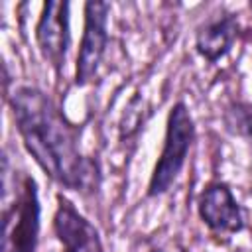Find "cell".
Segmentation results:
<instances>
[{
    "label": "cell",
    "mask_w": 252,
    "mask_h": 252,
    "mask_svg": "<svg viewBox=\"0 0 252 252\" xmlns=\"http://www.w3.org/2000/svg\"><path fill=\"white\" fill-rule=\"evenodd\" d=\"M2 252H35L39 234V201L33 177L26 175L12 205L4 207Z\"/></svg>",
    "instance_id": "3"
},
{
    "label": "cell",
    "mask_w": 252,
    "mask_h": 252,
    "mask_svg": "<svg viewBox=\"0 0 252 252\" xmlns=\"http://www.w3.org/2000/svg\"><path fill=\"white\" fill-rule=\"evenodd\" d=\"M108 2H87L85 4V32L81 49L77 55L75 85L83 87L91 83L100 67V61L108 43Z\"/></svg>",
    "instance_id": "4"
},
{
    "label": "cell",
    "mask_w": 252,
    "mask_h": 252,
    "mask_svg": "<svg viewBox=\"0 0 252 252\" xmlns=\"http://www.w3.org/2000/svg\"><path fill=\"white\" fill-rule=\"evenodd\" d=\"M10 108L26 150L59 185L89 193L98 187V165L79 150V128L55 102L35 87H20L10 96Z\"/></svg>",
    "instance_id": "1"
},
{
    "label": "cell",
    "mask_w": 252,
    "mask_h": 252,
    "mask_svg": "<svg viewBox=\"0 0 252 252\" xmlns=\"http://www.w3.org/2000/svg\"><path fill=\"white\" fill-rule=\"evenodd\" d=\"M35 39L43 59L59 73L65 65L67 49L71 43L69 2L49 0L43 6V12L35 26Z\"/></svg>",
    "instance_id": "5"
},
{
    "label": "cell",
    "mask_w": 252,
    "mask_h": 252,
    "mask_svg": "<svg viewBox=\"0 0 252 252\" xmlns=\"http://www.w3.org/2000/svg\"><path fill=\"white\" fill-rule=\"evenodd\" d=\"M57 201L59 205L53 217V230L65 252H104L98 230L65 197L59 195Z\"/></svg>",
    "instance_id": "7"
},
{
    "label": "cell",
    "mask_w": 252,
    "mask_h": 252,
    "mask_svg": "<svg viewBox=\"0 0 252 252\" xmlns=\"http://www.w3.org/2000/svg\"><path fill=\"white\" fill-rule=\"evenodd\" d=\"M195 140V126L193 118L189 114V108L185 102H175L167 116V128H165V140L161 156L154 167L148 195L158 197L169 191V187L175 183L177 175L181 173L187 154L191 150V144Z\"/></svg>",
    "instance_id": "2"
},
{
    "label": "cell",
    "mask_w": 252,
    "mask_h": 252,
    "mask_svg": "<svg viewBox=\"0 0 252 252\" xmlns=\"http://www.w3.org/2000/svg\"><path fill=\"white\" fill-rule=\"evenodd\" d=\"M224 122L232 134H236V136H240L252 144V104L232 102L226 108Z\"/></svg>",
    "instance_id": "9"
},
{
    "label": "cell",
    "mask_w": 252,
    "mask_h": 252,
    "mask_svg": "<svg viewBox=\"0 0 252 252\" xmlns=\"http://www.w3.org/2000/svg\"><path fill=\"white\" fill-rule=\"evenodd\" d=\"M199 217L217 234H234L244 226L242 209L224 183H211L201 193Z\"/></svg>",
    "instance_id": "6"
},
{
    "label": "cell",
    "mask_w": 252,
    "mask_h": 252,
    "mask_svg": "<svg viewBox=\"0 0 252 252\" xmlns=\"http://www.w3.org/2000/svg\"><path fill=\"white\" fill-rule=\"evenodd\" d=\"M238 35V22L230 12H219L211 16L199 30L195 37L197 51L207 61H217L226 55Z\"/></svg>",
    "instance_id": "8"
}]
</instances>
